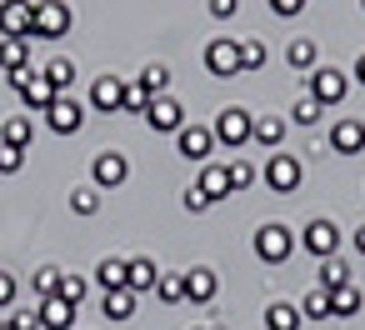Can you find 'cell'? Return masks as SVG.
<instances>
[{
	"label": "cell",
	"instance_id": "1",
	"mask_svg": "<svg viewBox=\"0 0 365 330\" xmlns=\"http://www.w3.org/2000/svg\"><path fill=\"white\" fill-rule=\"evenodd\" d=\"M71 6H66V0H36V41H61L66 31H71Z\"/></svg>",
	"mask_w": 365,
	"mask_h": 330
},
{
	"label": "cell",
	"instance_id": "2",
	"mask_svg": "<svg viewBox=\"0 0 365 330\" xmlns=\"http://www.w3.org/2000/svg\"><path fill=\"white\" fill-rule=\"evenodd\" d=\"M36 31V0H0V36L26 41Z\"/></svg>",
	"mask_w": 365,
	"mask_h": 330
},
{
	"label": "cell",
	"instance_id": "3",
	"mask_svg": "<svg viewBox=\"0 0 365 330\" xmlns=\"http://www.w3.org/2000/svg\"><path fill=\"white\" fill-rule=\"evenodd\" d=\"M250 125H255V115H250V110H240V105H230V110H220V115H215V125H210V135H215L220 145H230V150H240V145L250 140Z\"/></svg>",
	"mask_w": 365,
	"mask_h": 330
},
{
	"label": "cell",
	"instance_id": "4",
	"mask_svg": "<svg viewBox=\"0 0 365 330\" xmlns=\"http://www.w3.org/2000/svg\"><path fill=\"white\" fill-rule=\"evenodd\" d=\"M255 255H260L265 265H285V260L295 255V235H290L285 225H260V230H255Z\"/></svg>",
	"mask_w": 365,
	"mask_h": 330
},
{
	"label": "cell",
	"instance_id": "5",
	"mask_svg": "<svg viewBox=\"0 0 365 330\" xmlns=\"http://www.w3.org/2000/svg\"><path fill=\"white\" fill-rule=\"evenodd\" d=\"M305 86H310V100H320V105H335V100H345V91H350L345 71H335V66H315V71L305 76Z\"/></svg>",
	"mask_w": 365,
	"mask_h": 330
},
{
	"label": "cell",
	"instance_id": "6",
	"mask_svg": "<svg viewBox=\"0 0 365 330\" xmlns=\"http://www.w3.org/2000/svg\"><path fill=\"white\" fill-rule=\"evenodd\" d=\"M6 81H11V91H16L26 105H36V110H51V100L61 96V91H56L46 76H36V71H16V76H6Z\"/></svg>",
	"mask_w": 365,
	"mask_h": 330
},
{
	"label": "cell",
	"instance_id": "7",
	"mask_svg": "<svg viewBox=\"0 0 365 330\" xmlns=\"http://www.w3.org/2000/svg\"><path fill=\"white\" fill-rule=\"evenodd\" d=\"M125 175H130L125 155H115V150H96V155H91V180H96V190H115V185H125Z\"/></svg>",
	"mask_w": 365,
	"mask_h": 330
},
{
	"label": "cell",
	"instance_id": "8",
	"mask_svg": "<svg viewBox=\"0 0 365 330\" xmlns=\"http://www.w3.org/2000/svg\"><path fill=\"white\" fill-rule=\"evenodd\" d=\"M205 71H210V76H240V41L215 36V41L205 46Z\"/></svg>",
	"mask_w": 365,
	"mask_h": 330
},
{
	"label": "cell",
	"instance_id": "9",
	"mask_svg": "<svg viewBox=\"0 0 365 330\" xmlns=\"http://www.w3.org/2000/svg\"><path fill=\"white\" fill-rule=\"evenodd\" d=\"M145 120H150V130H160V135H180V130H185V110H180V100H170V96L150 100Z\"/></svg>",
	"mask_w": 365,
	"mask_h": 330
},
{
	"label": "cell",
	"instance_id": "10",
	"mask_svg": "<svg viewBox=\"0 0 365 330\" xmlns=\"http://www.w3.org/2000/svg\"><path fill=\"white\" fill-rule=\"evenodd\" d=\"M46 120H51V130H56V135H76V130L86 125V110H81L71 96H56V100H51V110H46Z\"/></svg>",
	"mask_w": 365,
	"mask_h": 330
},
{
	"label": "cell",
	"instance_id": "11",
	"mask_svg": "<svg viewBox=\"0 0 365 330\" xmlns=\"http://www.w3.org/2000/svg\"><path fill=\"white\" fill-rule=\"evenodd\" d=\"M330 150H340V155H360V150H365V125H360L355 115H340V120L330 125Z\"/></svg>",
	"mask_w": 365,
	"mask_h": 330
},
{
	"label": "cell",
	"instance_id": "12",
	"mask_svg": "<svg viewBox=\"0 0 365 330\" xmlns=\"http://www.w3.org/2000/svg\"><path fill=\"white\" fill-rule=\"evenodd\" d=\"M91 105L106 110V115L125 110V81H120V76H101V81L91 86Z\"/></svg>",
	"mask_w": 365,
	"mask_h": 330
},
{
	"label": "cell",
	"instance_id": "13",
	"mask_svg": "<svg viewBox=\"0 0 365 330\" xmlns=\"http://www.w3.org/2000/svg\"><path fill=\"white\" fill-rule=\"evenodd\" d=\"M265 185L280 190V195L295 190V185H300V160H295V155H270V160H265Z\"/></svg>",
	"mask_w": 365,
	"mask_h": 330
},
{
	"label": "cell",
	"instance_id": "14",
	"mask_svg": "<svg viewBox=\"0 0 365 330\" xmlns=\"http://www.w3.org/2000/svg\"><path fill=\"white\" fill-rule=\"evenodd\" d=\"M305 250L320 255V260H330V255L340 250V230H335L330 220H310V225H305Z\"/></svg>",
	"mask_w": 365,
	"mask_h": 330
},
{
	"label": "cell",
	"instance_id": "15",
	"mask_svg": "<svg viewBox=\"0 0 365 330\" xmlns=\"http://www.w3.org/2000/svg\"><path fill=\"white\" fill-rule=\"evenodd\" d=\"M215 290H220V280H215V270H210V265L185 270V300H190V305H210V300H215Z\"/></svg>",
	"mask_w": 365,
	"mask_h": 330
},
{
	"label": "cell",
	"instance_id": "16",
	"mask_svg": "<svg viewBox=\"0 0 365 330\" xmlns=\"http://www.w3.org/2000/svg\"><path fill=\"white\" fill-rule=\"evenodd\" d=\"M155 280H160V265H155L150 255H135V260H125V290H130V295H140V290H155Z\"/></svg>",
	"mask_w": 365,
	"mask_h": 330
},
{
	"label": "cell",
	"instance_id": "17",
	"mask_svg": "<svg viewBox=\"0 0 365 330\" xmlns=\"http://www.w3.org/2000/svg\"><path fill=\"white\" fill-rule=\"evenodd\" d=\"M76 310L81 305H71V300H61V295H51V300H41V330H71L76 325Z\"/></svg>",
	"mask_w": 365,
	"mask_h": 330
},
{
	"label": "cell",
	"instance_id": "18",
	"mask_svg": "<svg viewBox=\"0 0 365 330\" xmlns=\"http://www.w3.org/2000/svg\"><path fill=\"white\" fill-rule=\"evenodd\" d=\"M175 140H180V155H185V160H205L210 145H215V135H210L205 125H190V120H185V130H180Z\"/></svg>",
	"mask_w": 365,
	"mask_h": 330
},
{
	"label": "cell",
	"instance_id": "19",
	"mask_svg": "<svg viewBox=\"0 0 365 330\" xmlns=\"http://www.w3.org/2000/svg\"><path fill=\"white\" fill-rule=\"evenodd\" d=\"M36 140V125L31 115H6V125H0V145H11V150H26Z\"/></svg>",
	"mask_w": 365,
	"mask_h": 330
},
{
	"label": "cell",
	"instance_id": "20",
	"mask_svg": "<svg viewBox=\"0 0 365 330\" xmlns=\"http://www.w3.org/2000/svg\"><path fill=\"white\" fill-rule=\"evenodd\" d=\"M360 305H365V295H360L355 280L340 285V290H330V320H335V315H340V320H345V315H360Z\"/></svg>",
	"mask_w": 365,
	"mask_h": 330
},
{
	"label": "cell",
	"instance_id": "21",
	"mask_svg": "<svg viewBox=\"0 0 365 330\" xmlns=\"http://www.w3.org/2000/svg\"><path fill=\"white\" fill-rule=\"evenodd\" d=\"M300 305H290V300H275V305H265V330H300Z\"/></svg>",
	"mask_w": 365,
	"mask_h": 330
},
{
	"label": "cell",
	"instance_id": "22",
	"mask_svg": "<svg viewBox=\"0 0 365 330\" xmlns=\"http://www.w3.org/2000/svg\"><path fill=\"white\" fill-rule=\"evenodd\" d=\"M0 71L6 76L31 71V41H0Z\"/></svg>",
	"mask_w": 365,
	"mask_h": 330
},
{
	"label": "cell",
	"instance_id": "23",
	"mask_svg": "<svg viewBox=\"0 0 365 330\" xmlns=\"http://www.w3.org/2000/svg\"><path fill=\"white\" fill-rule=\"evenodd\" d=\"M195 185H200L210 200H225V195H235V190H230V170H225V165H205Z\"/></svg>",
	"mask_w": 365,
	"mask_h": 330
},
{
	"label": "cell",
	"instance_id": "24",
	"mask_svg": "<svg viewBox=\"0 0 365 330\" xmlns=\"http://www.w3.org/2000/svg\"><path fill=\"white\" fill-rule=\"evenodd\" d=\"M250 140L275 150V145L285 140V120H275V115H255V125H250Z\"/></svg>",
	"mask_w": 365,
	"mask_h": 330
},
{
	"label": "cell",
	"instance_id": "25",
	"mask_svg": "<svg viewBox=\"0 0 365 330\" xmlns=\"http://www.w3.org/2000/svg\"><path fill=\"white\" fill-rule=\"evenodd\" d=\"M155 295H160L165 305H180V300H185V270H160Z\"/></svg>",
	"mask_w": 365,
	"mask_h": 330
},
{
	"label": "cell",
	"instance_id": "26",
	"mask_svg": "<svg viewBox=\"0 0 365 330\" xmlns=\"http://www.w3.org/2000/svg\"><path fill=\"white\" fill-rule=\"evenodd\" d=\"M135 86H140V91H145V96H150V100H160V96H165V91H170V71H165V66H145V71H140V81H135Z\"/></svg>",
	"mask_w": 365,
	"mask_h": 330
},
{
	"label": "cell",
	"instance_id": "27",
	"mask_svg": "<svg viewBox=\"0 0 365 330\" xmlns=\"http://www.w3.org/2000/svg\"><path fill=\"white\" fill-rule=\"evenodd\" d=\"M96 280H101V290H125V260L106 255V260L96 265Z\"/></svg>",
	"mask_w": 365,
	"mask_h": 330
},
{
	"label": "cell",
	"instance_id": "28",
	"mask_svg": "<svg viewBox=\"0 0 365 330\" xmlns=\"http://www.w3.org/2000/svg\"><path fill=\"white\" fill-rule=\"evenodd\" d=\"M300 315H305V320H330V290H325V285H310Z\"/></svg>",
	"mask_w": 365,
	"mask_h": 330
},
{
	"label": "cell",
	"instance_id": "29",
	"mask_svg": "<svg viewBox=\"0 0 365 330\" xmlns=\"http://www.w3.org/2000/svg\"><path fill=\"white\" fill-rule=\"evenodd\" d=\"M135 315V295L130 290H106V320H130Z\"/></svg>",
	"mask_w": 365,
	"mask_h": 330
},
{
	"label": "cell",
	"instance_id": "30",
	"mask_svg": "<svg viewBox=\"0 0 365 330\" xmlns=\"http://www.w3.org/2000/svg\"><path fill=\"white\" fill-rule=\"evenodd\" d=\"M285 61H290L295 71H315V61H320V51H315V41H290V51H285Z\"/></svg>",
	"mask_w": 365,
	"mask_h": 330
},
{
	"label": "cell",
	"instance_id": "31",
	"mask_svg": "<svg viewBox=\"0 0 365 330\" xmlns=\"http://www.w3.org/2000/svg\"><path fill=\"white\" fill-rule=\"evenodd\" d=\"M350 280H355V275H350V265H345V260H335V255H330V260L320 265V285H325V290H340V285H350Z\"/></svg>",
	"mask_w": 365,
	"mask_h": 330
},
{
	"label": "cell",
	"instance_id": "32",
	"mask_svg": "<svg viewBox=\"0 0 365 330\" xmlns=\"http://www.w3.org/2000/svg\"><path fill=\"white\" fill-rule=\"evenodd\" d=\"M71 210H76V215H96V210H101V190H96V185H76V190H71Z\"/></svg>",
	"mask_w": 365,
	"mask_h": 330
},
{
	"label": "cell",
	"instance_id": "33",
	"mask_svg": "<svg viewBox=\"0 0 365 330\" xmlns=\"http://www.w3.org/2000/svg\"><path fill=\"white\" fill-rule=\"evenodd\" d=\"M265 61V41H240V71H260Z\"/></svg>",
	"mask_w": 365,
	"mask_h": 330
},
{
	"label": "cell",
	"instance_id": "34",
	"mask_svg": "<svg viewBox=\"0 0 365 330\" xmlns=\"http://www.w3.org/2000/svg\"><path fill=\"white\" fill-rule=\"evenodd\" d=\"M46 81L66 96V91H71V81H76V66H71V61H51V66H46Z\"/></svg>",
	"mask_w": 365,
	"mask_h": 330
},
{
	"label": "cell",
	"instance_id": "35",
	"mask_svg": "<svg viewBox=\"0 0 365 330\" xmlns=\"http://www.w3.org/2000/svg\"><path fill=\"white\" fill-rule=\"evenodd\" d=\"M36 290H41V300L61 295V270H56V265H41V270H36Z\"/></svg>",
	"mask_w": 365,
	"mask_h": 330
},
{
	"label": "cell",
	"instance_id": "36",
	"mask_svg": "<svg viewBox=\"0 0 365 330\" xmlns=\"http://www.w3.org/2000/svg\"><path fill=\"white\" fill-rule=\"evenodd\" d=\"M290 120H295V125H315V120H320V100L300 96V100H295V110H290Z\"/></svg>",
	"mask_w": 365,
	"mask_h": 330
},
{
	"label": "cell",
	"instance_id": "37",
	"mask_svg": "<svg viewBox=\"0 0 365 330\" xmlns=\"http://www.w3.org/2000/svg\"><path fill=\"white\" fill-rule=\"evenodd\" d=\"M225 170H230V190H245V185H255V165H250V160H230Z\"/></svg>",
	"mask_w": 365,
	"mask_h": 330
},
{
	"label": "cell",
	"instance_id": "38",
	"mask_svg": "<svg viewBox=\"0 0 365 330\" xmlns=\"http://www.w3.org/2000/svg\"><path fill=\"white\" fill-rule=\"evenodd\" d=\"M61 300L81 305V300H86V280H81V275H61Z\"/></svg>",
	"mask_w": 365,
	"mask_h": 330
},
{
	"label": "cell",
	"instance_id": "39",
	"mask_svg": "<svg viewBox=\"0 0 365 330\" xmlns=\"http://www.w3.org/2000/svg\"><path fill=\"white\" fill-rule=\"evenodd\" d=\"M125 110H130V115H145V110H150V96H145L140 86H125Z\"/></svg>",
	"mask_w": 365,
	"mask_h": 330
},
{
	"label": "cell",
	"instance_id": "40",
	"mask_svg": "<svg viewBox=\"0 0 365 330\" xmlns=\"http://www.w3.org/2000/svg\"><path fill=\"white\" fill-rule=\"evenodd\" d=\"M26 165V150H11V145H0V175H16Z\"/></svg>",
	"mask_w": 365,
	"mask_h": 330
},
{
	"label": "cell",
	"instance_id": "41",
	"mask_svg": "<svg viewBox=\"0 0 365 330\" xmlns=\"http://www.w3.org/2000/svg\"><path fill=\"white\" fill-rule=\"evenodd\" d=\"M180 200H185V210H190V215H200V210H210V195H205L200 185H190V190H185Z\"/></svg>",
	"mask_w": 365,
	"mask_h": 330
},
{
	"label": "cell",
	"instance_id": "42",
	"mask_svg": "<svg viewBox=\"0 0 365 330\" xmlns=\"http://www.w3.org/2000/svg\"><path fill=\"white\" fill-rule=\"evenodd\" d=\"M270 11H275L280 21H295V16L305 11V0H270Z\"/></svg>",
	"mask_w": 365,
	"mask_h": 330
},
{
	"label": "cell",
	"instance_id": "43",
	"mask_svg": "<svg viewBox=\"0 0 365 330\" xmlns=\"http://www.w3.org/2000/svg\"><path fill=\"white\" fill-rule=\"evenodd\" d=\"M16 290H21V285H16V275H6V270H0V310H6V305L16 300Z\"/></svg>",
	"mask_w": 365,
	"mask_h": 330
},
{
	"label": "cell",
	"instance_id": "44",
	"mask_svg": "<svg viewBox=\"0 0 365 330\" xmlns=\"http://www.w3.org/2000/svg\"><path fill=\"white\" fill-rule=\"evenodd\" d=\"M235 11H240V0H210V16L215 21H230Z\"/></svg>",
	"mask_w": 365,
	"mask_h": 330
},
{
	"label": "cell",
	"instance_id": "45",
	"mask_svg": "<svg viewBox=\"0 0 365 330\" xmlns=\"http://www.w3.org/2000/svg\"><path fill=\"white\" fill-rule=\"evenodd\" d=\"M11 325L16 330H41V315L36 310H21V315H11Z\"/></svg>",
	"mask_w": 365,
	"mask_h": 330
},
{
	"label": "cell",
	"instance_id": "46",
	"mask_svg": "<svg viewBox=\"0 0 365 330\" xmlns=\"http://www.w3.org/2000/svg\"><path fill=\"white\" fill-rule=\"evenodd\" d=\"M355 250H360V255H365V225H360V230H355Z\"/></svg>",
	"mask_w": 365,
	"mask_h": 330
},
{
	"label": "cell",
	"instance_id": "47",
	"mask_svg": "<svg viewBox=\"0 0 365 330\" xmlns=\"http://www.w3.org/2000/svg\"><path fill=\"white\" fill-rule=\"evenodd\" d=\"M355 81H360V86H365V56H360V61H355Z\"/></svg>",
	"mask_w": 365,
	"mask_h": 330
},
{
	"label": "cell",
	"instance_id": "48",
	"mask_svg": "<svg viewBox=\"0 0 365 330\" xmlns=\"http://www.w3.org/2000/svg\"><path fill=\"white\" fill-rule=\"evenodd\" d=\"M0 330H16V325H11V320H0Z\"/></svg>",
	"mask_w": 365,
	"mask_h": 330
},
{
	"label": "cell",
	"instance_id": "49",
	"mask_svg": "<svg viewBox=\"0 0 365 330\" xmlns=\"http://www.w3.org/2000/svg\"><path fill=\"white\" fill-rule=\"evenodd\" d=\"M360 6H365V0H360Z\"/></svg>",
	"mask_w": 365,
	"mask_h": 330
}]
</instances>
